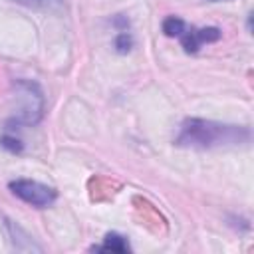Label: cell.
Returning <instances> with one entry per match:
<instances>
[{
  "mask_svg": "<svg viewBox=\"0 0 254 254\" xmlns=\"http://www.w3.org/2000/svg\"><path fill=\"white\" fill-rule=\"evenodd\" d=\"M250 141V129L244 125H224L208 119H185L179 127L175 143L190 149H214L228 145H242Z\"/></svg>",
  "mask_w": 254,
  "mask_h": 254,
  "instance_id": "6da1fadb",
  "label": "cell"
},
{
  "mask_svg": "<svg viewBox=\"0 0 254 254\" xmlns=\"http://www.w3.org/2000/svg\"><path fill=\"white\" fill-rule=\"evenodd\" d=\"M163 34L169 38H179L187 54H196L200 46L218 42L222 32L218 28H196L181 20L179 16H167L163 20Z\"/></svg>",
  "mask_w": 254,
  "mask_h": 254,
  "instance_id": "7a4b0ae2",
  "label": "cell"
},
{
  "mask_svg": "<svg viewBox=\"0 0 254 254\" xmlns=\"http://www.w3.org/2000/svg\"><path fill=\"white\" fill-rule=\"evenodd\" d=\"M8 189L12 190L14 196H18L20 200L36 208H46L54 204V200L58 198V190L54 187H48L44 183L30 181V179H16L8 185Z\"/></svg>",
  "mask_w": 254,
  "mask_h": 254,
  "instance_id": "3957f363",
  "label": "cell"
},
{
  "mask_svg": "<svg viewBox=\"0 0 254 254\" xmlns=\"http://www.w3.org/2000/svg\"><path fill=\"white\" fill-rule=\"evenodd\" d=\"M16 87L26 97V105L18 111L16 123H38L44 115V95L34 81H16Z\"/></svg>",
  "mask_w": 254,
  "mask_h": 254,
  "instance_id": "277c9868",
  "label": "cell"
},
{
  "mask_svg": "<svg viewBox=\"0 0 254 254\" xmlns=\"http://www.w3.org/2000/svg\"><path fill=\"white\" fill-rule=\"evenodd\" d=\"M91 250H113V252H129V250H131V246H129V242H127V238H125V236H121V234H117V232H109V234L105 236L103 244H99V246H93Z\"/></svg>",
  "mask_w": 254,
  "mask_h": 254,
  "instance_id": "5b68a950",
  "label": "cell"
},
{
  "mask_svg": "<svg viewBox=\"0 0 254 254\" xmlns=\"http://www.w3.org/2000/svg\"><path fill=\"white\" fill-rule=\"evenodd\" d=\"M28 8H42V10H56L64 4V0H14Z\"/></svg>",
  "mask_w": 254,
  "mask_h": 254,
  "instance_id": "8992f818",
  "label": "cell"
},
{
  "mask_svg": "<svg viewBox=\"0 0 254 254\" xmlns=\"http://www.w3.org/2000/svg\"><path fill=\"white\" fill-rule=\"evenodd\" d=\"M0 145H2L4 149H8L10 153H20V151H22V143H20L16 137H12V135H4V137L0 139Z\"/></svg>",
  "mask_w": 254,
  "mask_h": 254,
  "instance_id": "52a82bcc",
  "label": "cell"
},
{
  "mask_svg": "<svg viewBox=\"0 0 254 254\" xmlns=\"http://www.w3.org/2000/svg\"><path fill=\"white\" fill-rule=\"evenodd\" d=\"M131 44H133V40H131L129 32H121V34L117 36V40H115V48H117L119 52H127V50L131 48Z\"/></svg>",
  "mask_w": 254,
  "mask_h": 254,
  "instance_id": "ba28073f",
  "label": "cell"
}]
</instances>
